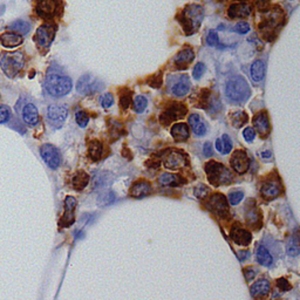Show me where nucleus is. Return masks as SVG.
Here are the masks:
<instances>
[{
  "label": "nucleus",
  "instance_id": "obj_1",
  "mask_svg": "<svg viewBox=\"0 0 300 300\" xmlns=\"http://www.w3.org/2000/svg\"><path fill=\"white\" fill-rule=\"evenodd\" d=\"M70 77L56 72H48L45 77V89L52 97H62L72 90Z\"/></svg>",
  "mask_w": 300,
  "mask_h": 300
},
{
  "label": "nucleus",
  "instance_id": "obj_2",
  "mask_svg": "<svg viewBox=\"0 0 300 300\" xmlns=\"http://www.w3.org/2000/svg\"><path fill=\"white\" fill-rule=\"evenodd\" d=\"M204 18V9L200 5H188L180 15V21L187 34H194L198 31Z\"/></svg>",
  "mask_w": 300,
  "mask_h": 300
},
{
  "label": "nucleus",
  "instance_id": "obj_3",
  "mask_svg": "<svg viewBox=\"0 0 300 300\" xmlns=\"http://www.w3.org/2000/svg\"><path fill=\"white\" fill-rule=\"evenodd\" d=\"M225 94L231 102L243 103L250 96L251 90L248 81L243 76H235L228 81L225 87Z\"/></svg>",
  "mask_w": 300,
  "mask_h": 300
},
{
  "label": "nucleus",
  "instance_id": "obj_4",
  "mask_svg": "<svg viewBox=\"0 0 300 300\" xmlns=\"http://www.w3.org/2000/svg\"><path fill=\"white\" fill-rule=\"evenodd\" d=\"M25 66V56L21 52H9L1 55L0 67L7 77H14Z\"/></svg>",
  "mask_w": 300,
  "mask_h": 300
},
{
  "label": "nucleus",
  "instance_id": "obj_5",
  "mask_svg": "<svg viewBox=\"0 0 300 300\" xmlns=\"http://www.w3.org/2000/svg\"><path fill=\"white\" fill-rule=\"evenodd\" d=\"M205 171L209 176V182L216 187L221 184H229L234 180V175L231 171L217 162H209L205 166Z\"/></svg>",
  "mask_w": 300,
  "mask_h": 300
},
{
  "label": "nucleus",
  "instance_id": "obj_6",
  "mask_svg": "<svg viewBox=\"0 0 300 300\" xmlns=\"http://www.w3.org/2000/svg\"><path fill=\"white\" fill-rule=\"evenodd\" d=\"M102 81L90 75V74H86V75L81 76L76 83V90L81 95H90V94L100 92V90H102Z\"/></svg>",
  "mask_w": 300,
  "mask_h": 300
},
{
  "label": "nucleus",
  "instance_id": "obj_7",
  "mask_svg": "<svg viewBox=\"0 0 300 300\" xmlns=\"http://www.w3.org/2000/svg\"><path fill=\"white\" fill-rule=\"evenodd\" d=\"M35 13L40 18L52 19L58 14L60 0H35Z\"/></svg>",
  "mask_w": 300,
  "mask_h": 300
},
{
  "label": "nucleus",
  "instance_id": "obj_8",
  "mask_svg": "<svg viewBox=\"0 0 300 300\" xmlns=\"http://www.w3.org/2000/svg\"><path fill=\"white\" fill-rule=\"evenodd\" d=\"M68 115V110L66 107L58 106V104H53V106L48 107L47 110V119L50 126L55 129H59L63 126L65 121Z\"/></svg>",
  "mask_w": 300,
  "mask_h": 300
},
{
  "label": "nucleus",
  "instance_id": "obj_9",
  "mask_svg": "<svg viewBox=\"0 0 300 300\" xmlns=\"http://www.w3.org/2000/svg\"><path fill=\"white\" fill-rule=\"evenodd\" d=\"M54 35H55V28L50 23H43L36 29L34 40L36 45L41 48H48L52 43Z\"/></svg>",
  "mask_w": 300,
  "mask_h": 300
},
{
  "label": "nucleus",
  "instance_id": "obj_10",
  "mask_svg": "<svg viewBox=\"0 0 300 300\" xmlns=\"http://www.w3.org/2000/svg\"><path fill=\"white\" fill-rule=\"evenodd\" d=\"M40 155H41L42 160L45 161L47 166L53 170L59 168L60 163H61V155H60L59 150L52 146V144H43L40 148Z\"/></svg>",
  "mask_w": 300,
  "mask_h": 300
},
{
  "label": "nucleus",
  "instance_id": "obj_11",
  "mask_svg": "<svg viewBox=\"0 0 300 300\" xmlns=\"http://www.w3.org/2000/svg\"><path fill=\"white\" fill-rule=\"evenodd\" d=\"M163 163L167 169L170 170H178L181 168L187 166V157L183 153L178 150H169L167 151L163 156Z\"/></svg>",
  "mask_w": 300,
  "mask_h": 300
},
{
  "label": "nucleus",
  "instance_id": "obj_12",
  "mask_svg": "<svg viewBox=\"0 0 300 300\" xmlns=\"http://www.w3.org/2000/svg\"><path fill=\"white\" fill-rule=\"evenodd\" d=\"M20 116H21L23 123H26L27 126L33 127L35 126V124H38L39 122V112L34 104L31 102L21 103V108H20Z\"/></svg>",
  "mask_w": 300,
  "mask_h": 300
},
{
  "label": "nucleus",
  "instance_id": "obj_13",
  "mask_svg": "<svg viewBox=\"0 0 300 300\" xmlns=\"http://www.w3.org/2000/svg\"><path fill=\"white\" fill-rule=\"evenodd\" d=\"M230 163L232 169L238 174H244L250 167V160H249L248 155L244 150H236L232 154Z\"/></svg>",
  "mask_w": 300,
  "mask_h": 300
},
{
  "label": "nucleus",
  "instance_id": "obj_14",
  "mask_svg": "<svg viewBox=\"0 0 300 300\" xmlns=\"http://www.w3.org/2000/svg\"><path fill=\"white\" fill-rule=\"evenodd\" d=\"M77 202L73 196L66 197L65 200V212H63L61 220L59 224L61 228H69L74 223L75 217H74V211H75Z\"/></svg>",
  "mask_w": 300,
  "mask_h": 300
},
{
  "label": "nucleus",
  "instance_id": "obj_15",
  "mask_svg": "<svg viewBox=\"0 0 300 300\" xmlns=\"http://www.w3.org/2000/svg\"><path fill=\"white\" fill-rule=\"evenodd\" d=\"M185 114H187V108H185V106L181 103H174L168 108L166 112L162 114L161 121L164 124H168L178 119H182V117L185 116Z\"/></svg>",
  "mask_w": 300,
  "mask_h": 300
},
{
  "label": "nucleus",
  "instance_id": "obj_16",
  "mask_svg": "<svg viewBox=\"0 0 300 300\" xmlns=\"http://www.w3.org/2000/svg\"><path fill=\"white\" fill-rule=\"evenodd\" d=\"M282 20H283L282 12L274 11L268 16V18L264 20V21L261 23V26H259L261 32L264 35L272 36V31L282 25Z\"/></svg>",
  "mask_w": 300,
  "mask_h": 300
},
{
  "label": "nucleus",
  "instance_id": "obj_17",
  "mask_svg": "<svg viewBox=\"0 0 300 300\" xmlns=\"http://www.w3.org/2000/svg\"><path fill=\"white\" fill-rule=\"evenodd\" d=\"M207 207L208 209H210L214 214L218 216H224L225 212H228L229 210L227 198L222 194L212 195L207 202Z\"/></svg>",
  "mask_w": 300,
  "mask_h": 300
},
{
  "label": "nucleus",
  "instance_id": "obj_18",
  "mask_svg": "<svg viewBox=\"0 0 300 300\" xmlns=\"http://www.w3.org/2000/svg\"><path fill=\"white\" fill-rule=\"evenodd\" d=\"M254 128H255L254 130L257 131V133L261 135L262 137L268 136V135L270 134V129H271V127H270L268 114H266L265 112L258 113L257 115L254 117Z\"/></svg>",
  "mask_w": 300,
  "mask_h": 300
},
{
  "label": "nucleus",
  "instance_id": "obj_19",
  "mask_svg": "<svg viewBox=\"0 0 300 300\" xmlns=\"http://www.w3.org/2000/svg\"><path fill=\"white\" fill-rule=\"evenodd\" d=\"M231 239L234 241L237 245H242V247H247V245L250 244V242L252 241V236L250 232L245 229L236 227L231 230Z\"/></svg>",
  "mask_w": 300,
  "mask_h": 300
},
{
  "label": "nucleus",
  "instance_id": "obj_20",
  "mask_svg": "<svg viewBox=\"0 0 300 300\" xmlns=\"http://www.w3.org/2000/svg\"><path fill=\"white\" fill-rule=\"evenodd\" d=\"M194 59H195L194 50L191 48H185L177 54L174 62H175V66H176L178 69H185L188 67V65H190V63L194 61Z\"/></svg>",
  "mask_w": 300,
  "mask_h": 300
},
{
  "label": "nucleus",
  "instance_id": "obj_21",
  "mask_svg": "<svg viewBox=\"0 0 300 300\" xmlns=\"http://www.w3.org/2000/svg\"><path fill=\"white\" fill-rule=\"evenodd\" d=\"M261 193L263 197L266 198V200H274V198L278 197L282 194V187L277 182L269 181L263 184Z\"/></svg>",
  "mask_w": 300,
  "mask_h": 300
},
{
  "label": "nucleus",
  "instance_id": "obj_22",
  "mask_svg": "<svg viewBox=\"0 0 300 300\" xmlns=\"http://www.w3.org/2000/svg\"><path fill=\"white\" fill-rule=\"evenodd\" d=\"M251 12H252V7L250 5L239 2V4H234L229 7L228 14L232 19H236V18L243 19V18H248V16L251 14Z\"/></svg>",
  "mask_w": 300,
  "mask_h": 300
},
{
  "label": "nucleus",
  "instance_id": "obj_23",
  "mask_svg": "<svg viewBox=\"0 0 300 300\" xmlns=\"http://www.w3.org/2000/svg\"><path fill=\"white\" fill-rule=\"evenodd\" d=\"M151 193V185L147 181H137L130 189V196L134 198H143Z\"/></svg>",
  "mask_w": 300,
  "mask_h": 300
},
{
  "label": "nucleus",
  "instance_id": "obj_24",
  "mask_svg": "<svg viewBox=\"0 0 300 300\" xmlns=\"http://www.w3.org/2000/svg\"><path fill=\"white\" fill-rule=\"evenodd\" d=\"M23 39L20 34H16L14 32H6L4 34L0 35V42L6 48H14L22 43Z\"/></svg>",
  "mask_w": 300,
  "mask_h": 300
},
{
  "label": "nucleus",
  "instance_id": "obj_25",
  "mask_svg": "<svg viewBox=\"0 0 300 300\" xmlns=\"http://www.w3.org/2000/svg\"><path fill=\"white\" fill-rule=\"evenodd\" d=\"M189 126L191 127V129L197 136H203L207 134V126L198 114H191L189 116Z\"/></svg>",
  "mask_w": 300,
  "mask_h": 300
},
{
  "label": "nucleus",
  "instance_id": "obj_26",
  "mask_svg": "<svg viewBox=\"0 0 300 300\" xmlns=\"http://www.w3.org/2000/svg\"><path fill=\"white\" fill-rule=\"evenodd\" d=\"M190 79H189L188 75H182L180 77V80L177 81L176 83L173 86V94L176 96H184L187 95L190 90Z\"/></svg>",
  "mask_w": 300,
  "mask_h": 300
},
{
  "label": "nucleus",
  "instance_id": "obj_27",
  "mask_svg": "<svg viewBox=\"0 0 300 300\" xmlns=\"http://www.w3.org/2000/svg\"><path fill=\"white\" fill-rule=\"evenodd\" d=\"M171 135L177 142H184L189 139V128L185 123H176L171 127Z\"/></svg>",
  "mask_w": 300,
  "mask_h": 300
},
{
  "label": "nucleus",
  "instance_id": "obj_28",
  "mask_svg": "<svg viewBox=\"0 0 300 300\" xmlns=\"http://www.w3.org/2000/svg\"><path fill=\"white\" fill-rule=\"evenodd\" d=\"M270 289H271V285L270 283L266 281V279H262V281L256 282L254 285L251 286V295L255 298H258V297H265L269 295Z\"/></svg>",
  "mask_w": 300,
  "mask_h": 300
},
{
  "label": "nucleus",
  "instance_id": "obj_29",
  "mask_svg": "<svg viewBox=\"0 0 300 300\" xmlns=\"http://www.w3.org/2000/svg\"><path fill=\"white\" fill-rule=\"evenodd\" d=\"M158 183H160L162 187H177V185L183 183V181L181 180V177L178 176V175L164 173L158 177Z\"/></svg>",
  "mask_w": 300,
  "mask_h": 300
},
{
  "label": "nucleus",
  "instance_id": "obj_30",
  "mask_svg": "<svg viewBox=\"0 0 300 300\" xmlns=\"http://www.w3.org/2000/svg\"><path fill=\"white\" fill-rule=\"evenodd\" d=\"M250 74L252 80L256 81V82H259V81L264 79V74H265L264 62L261 61V60H256V61L251 65Z\"/></svg>",
  "mask_w": 300,
  "mask_h": 300
},
{
  "label": "nucleus",
  "instance_id": "obj_31",
  "mask_svg": "<svg viewBox=\"0 0 300 300\" xmlns=\"http://www.w3.org/2000/svg\"><path fill=\"white\" fill-rule=\"evenodd\" d=\"M8 29L20 35L27 34L29 32V29H31V25H29V22L25 21V20H15V21L9 23Z\"/></svg>",
  "mask_w": 300,
  "mask_h": 300
},
{
  "label": "nucleus",
  "instance_id": "obj_32",
  "mask_svg": "<svg viewBox=\"0 0 300 300\" xmlns=\"http://www.w3.org/2000/svg\"><path fill=\"white\" fill-rule=\"evenodd\" d=\"M89 183V175L85 171H79L75 176L73 177V187L76 190H82Z\"/></svg>",
  "mask_w": 300,
  "mask_h": 300
},
{
  "label": "nucleus",
  "instance_id": "obj_33",
  "mask_svg": "<svg viewBox=\"0 0 300 300\" xmlns=\"http://www.w3.org/2000/svg\"><path fill=\"white\" fill-rule=\"evenodd\" d=\"M257 259L263 266H271L272 263H274V258H272L271 254L263 245H261L257 250Z\"/></svg>",
  "mask_w": 300,
  "mask_h": 300
},
{
  "label": "nucleus",
  "instance_id": "obj_34",
  "mask_svg": "<svg viewBox=\"0 0 300 300\" xmlns=\"http://www.w3.org/2000/svg\"><path fill=\"white\" fill-rule=\"evenodd\" d=\"M88 154L93 161H99L102 156V144L97 140H93L89 142Z\"/></svg>",
  "mask_w": 300,
  "mask_h": 300
},
{
  "label": "nucleus",
  "instance_id": "obj_35",
  "mask_svg": "<svg viewBox=\"0 0 300 300\" xmlns=\"http://www.w3.org/2000/svg\"><path fill=\"white\" fill-rule=\"evenodd\" d=\"M230 121L235 128H241L248 122V115L244 112H241V110L232 112L230 114Z\"/></svg>",
  "mask_w": 300,
  "mask_h": 300
},
{
  "label": "nucleus",
  "instance_id": "obj_36",
  "mask_svg": "<svg viewBox=\"0 0 300 300\" xmlns=\"http://www.w3.org/2000/svg\"><path fill=\"white\" fill-rule=\"evenodd\" d=\"M247 222L248 224L250 225V227H256V225H258V228L261 227L262 224V216L259 214L258 210H256V209H252L247 214Z\"/></svg>",
  "mask_w": 300,
  "mask_h": 300
},
{
  "label": "nucleus",
  "instance_id": "obj_37",
  "mask_svg": "<svg viewBox=\"0 0 300 300\" xmlns=\"http://www.w3.org/2000/svg\"><path fill=\"white\" fill-rule=\"evenodd\" d=\"M148 106V100L146 99V96L143 95H139L135 97L134 100V103H133V107H134V110L136 113H143L144 109H146Z\"/></svg>",
  "mask_w": 300,
  "mask_h": 300
},
{
  "label": "nucleus",
  "instance_id": "obj_38",
  "mask_svg": "<svg viewBox=\"0 0 300 300\" xmlns=\"http://www.w3.org/2000/svg\"><path fill=\"white\" fill-rule=\"evenodd\" d=\"M286 250H288L289 256H292V257H297V256H298L299 252H300L298 238H292L291 242H290L288 244V248H286Z\"/></svg>",
  "mask_w": 300,
  "mask_h": 300
},
{
  "label": "nucleus",
  "instance_id": "obj_39",
  "mask_svg": "<svg viewBox=\"0 0 300 300\" xmlns=\"http://www.w3.org/2000/svg\"><path fill=\"white\" fill-rule=\"evenodd\" d=\"M75 120H76V123L79 124L81 128H85L89 122V116L86 112H83V110H80V112L76 113Z\"/></svg>",
  "mask_w": 300,
  "mask_h": 300
},
{
  "label": "nucleus",
  "instance_id": "obj_40",
  "mask_svg": "<svg viewBox=\"0 0 300 300\" xmlns=\"http://www.w3.org/2000/svg\"><path fill=\"white\" fill-rule=\"evenodd\" d=\"M244 198V193L243 191H232L229 194V201H230L231 205H237L242 202Z\"/></svg>",
  "mask_w": 300,
  "mask_h": 300
},
{
  "label": "nucleus",
  "instance_id": "obj_41",
  "mask_svg": "<svg viewBox=\"0 0 300 300\" xmlns=\"http://www.w3.org/2000/svg\"><path fill=\"white\" fill-rule=\"evenodd\" d=\"M100 103L103 108H110L114 104V97L110 93H106L100 97Z\"/></svg>",
  "mask_w": 300,
  "mask_h": 300
},
{
  "label": "nucleus",
  "instance_id": "obj_42",
  "mask_svg": "<svg viewBox=\"0 0 300 300\" xmlns=\"http://www.w3.org/2000/svg\"><path fill=\"white\" fill-rule=\"evenodd\" d=\"M11 117V109L7 106H0V123H6Z\"/></svg>",
  "mask_w": 300,
  "mask_h": 300
},
{
  "label": "nucleus",
  "instance_id": "obj_43",
  "mask_svg": "<svg viewBox=\"0 0 300 300\" xmlns=\"http://www.w3.org/2000/svg\"><path fill=\"white\" fill-rule=\"evenodd\" d=\"M222 144H223V151H222V154H229L232 150V142L231 139L229 137V135L224 134L223 136H222Z\"/></svg>",
  "mask_w": 300,
  "mask_h": 300
},
{
  "label": "nucleus",
  "instance_id": "obj_44",
  "mask_svg": "<svg viewBox=\"0 0 300 300\" xmlns=\"http://www.w3.org/2000/svg\"><path fill=\"white\" fill-rule=\"evenodd\" d=\"M120 103H121V108H122V109H127V108L130 106L131 94H130L129 90H127V93H124V94H122V95H121Z\"/></svg>",
  "mask_w": 300,
  "mask_h": 300
},
{
  "label": "nucleus",
  "instance_id": "obj_45",
  "mask_svg": "<svg viewBox=\"0 0 300 300\" xmlns=\"http://www.w3.org/2000/svg\"><path fill=\"white\" fill-rule=\"evenodd\" d=\"M205 69H207V67H205L204 63L203 62H198L197 65L195 66L194 72H193V75H194L195 79L200 80L201 77H202V75H203V74H204Z\"/></svg>",
  "mask_w": 300,
  "mask_h": 300
},
{
  "label": "nucleus",
  "instance_id": "obj_46",
  "mask_svg": "<svg viewBox=\"0 0 300 300\" xmlns=\"http://www.w3.org/2000/svg\"><path fill=\"white\" fill-rule=\"evenodd\" d=\"M235 31L239 34H247L250 31V25L247 21H241L235 26Z\"/></svg>",
  "mask_w": 300,
  "mask_h": 300
},
{
  "label": "nucleus",
  "instance_id": "obj_47",
  "mask_svg": "<svg viewBox=\"0 0 300 300\" xmlns=\"http://www.w3.org/2000/svg\"><path fill=\"white\" fill-rule=\"evenodd\" d=\"M218 34L215 31H210L207 36V43L210 47H216L218 45Z\"/></svg>",
  "mask_w": 300,
  "mask_h": 300
},
{
  "label": "nucleus",
  "instance_id": "obj_48",
  "mask_svg": "<svg viewBox=\"0 0 300 300\" xmlns=\"http://www.w3.org/2000/svg\"><path fill=\"white\" fill-rule=\"evenodd\" d=\"M243 136H244V139L247 142H254L255 137H256V131L254 130V128H245L244 131H243Z\"/></svg>",
  "mask_w": 300,
  "mask_h": 300
},
{
  "label": "nucleus",
  "instance_id": "obj_49",
  "mask_svg": "<svg viewBox=\"0 0 300 300\" xmlns=\"http://www.w3.org/2000/svg\"><path fill=\"white\" fill-rule=\"evenodd\" d=\"M209 194V189L204 184H200L195 188V196L198 198H204Z\"/></svg>",
  "mask_w": 300,
  "mask_h": 300
},
{
  "label": "nucleus",
  "instance_id": "obj_50",
  "mask_svg": "<svg viewBox=\"0 0 300 300\" xmlns=\"http://www.w3.org/2000/svg\"><path fill=\"white\" fill-rule=\"evenodd\" d=\"M102 200V202H100L101 204L102 205H108L110 203H113L114 200H115V195H114L113 193H108L107 195H104L103 197H100L99 201Z\"/></svg>",
  "mask_w": 300,
  "mask_h": 300
},
{
  "label": "nucleus",
  "instance_id": "obj_51",
  "mask_svg": "<svg viewBox=\"0 0 300 300\" xmlns=\"http://www.w3.org/2000/svg\"><path fill=\"white\" fill-rule=\"evenodd\" d=\"M244 276L245 279H247L248 282H251L252 279L256 277V270L254 268H251V266H249V268L244 269Z\"/></svg>",
  "mask_w": 300,
  "mask_h": 300
},
{
  "label": "nucleus",
  "instance_id": "obj_52",
  "mask_svg": "<svg viewBox=\"0 0 300 300\" xmlns=\"http://www.w3.org/2000/svg\"><path fill=\"white\" fill-rule=\"evenodd\" d=\"M277 285H278V288L282 290V291H284V292H286V291H289L290 289H291V285L289 284V282L286 281V279H284V278H282V279H278V282H277Z\"/></svg>",
  "mask_w": 300,
  "mask_h": 300
},
{
  "label": "nucleus",
  "instance_id": "obj_53",
  "mask_svg": "<svg viewBox=\"0 0 300 300\" xmlns=\"http://www.w3.org/2000/svg\"><path fill=\"white\" fill-rule=\"evenodd\" d=\"M256 6L261 11H266L270 7V0H256Z\"/></svg>",
  "mask_w": 300,
  "mask_h": 300
},
{
  "label": "nucleus",
  "instance_id": "obj_54",
  "mask_svg": "<svg viewBox=\"0 0 300 300\" xmlns=\"http://www.w3.org/2000/svg\"><path fill=\"white\" fill-rule=\"evenodd\" d=\"M161 83H162V73L156 74V75L150 80V86L153 87H161Z\"/></svg>",
  "mask_w": 300,
  "mask_h": 300
},
{
  "label": "nucleus",
  "instance_id": "obj_55",
  "mask_svg": "<svg viewBox=\"0 0 300 300\" xmlns=\"http://www.w3.org/2000/svg\"><path fill=\"white\" fill-rule=\"evenodd\" d=\"M203 153H204V155L207 157H211L212 155H214V150H212V146H211V143L210 142H207L204 144V147H203Z\"/></svg>",
  "mask_w": 300,
  "mask_h": 300
},
{
  "label": "nucleus",
  "instance_id": "obj_56",
  "mask_svg": "<svg viewBox=\"0 0 300 300\" xmlns=\"http://www.w3.org/2000/svg\"><path fill=\"white\" fill-rule=\"evenodd\" d=\"M237 257L241 262H244V261H247L249 257H250V252H249V251H241V252H238V254H237Z\"/></svg>",
  "mask_w": 300,
  "mask_h": 300
},
{
  "label": "nucleus",
  "instance_id": "obj_57",
  "mask_svg": "<svg viewBox=\"0 0 300 300\" xmlns=\"http://www.w3.org/2000/svg\"><path fill=\"white\" fill-rule=\"evenodd\" d=\"M216 149L220 151V153H222V151H223V144H222V140L221 139L216 140Z\"/></svg>",
  "mask_w": 300,
  "mask_h": 300
},
{
  "label": "nucleus",
  "instance_id": "obj_58",
  "mask_svg": "<svg viewBox=\"0 0 300 300\" xmlns=\"http://www.w3.org/2000/svg\"><path fill=\"white\" fill-rule=\"evenodd\" d=\"M262 155V157L263 158H265V160H269L270 157L272 156V154H271V151L270 150H266V151H263V153L261 154Z\"/></svg>",
  "mask_w": 300,
  "mask_h": 300
},
{
  "label": "nucleus",
  "instance_id": "obj_59",
  "mask_svg": "<svg viewBox=\"0 0 300 300\" xmlns=\"http://www.w3.org/2000/svg\"><path fill=\"white\" fill-rule=\"evenodd\" d=\"M239 1H243V0H239Z\"/></svg>",
  "mask_w": 300,
  "mask_h": 300
}]
</instances>
